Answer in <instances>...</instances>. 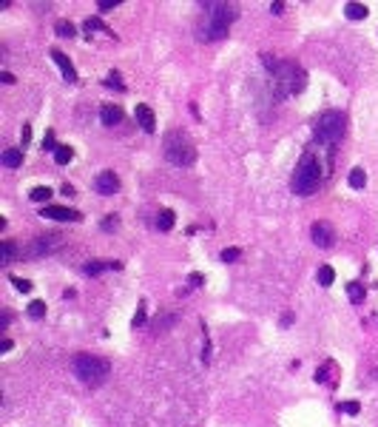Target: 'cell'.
I'll return each mask as SVG.
<instances>
[{
  "mask_svg": "<svg viewBox=\"0 0 378 427\" xmlns=\"http://www.w3.org/2000/svg\"><path fill=\"white\" fill-rule=\"evenodd\" d=\"M60 145L57 140H54V131H46V137H43V151H57Z\"/></svg>",
  "mask_w": 378,
  "mask_h": 427,
  "instance_id": "cell-28",
  "label": "cell"
},
{
  "mask_svg": "<svg viewBox=\"0 0 378 427\" xmlns=\"http://www.w3.org/2000/svg\"><path fill=\"white\" fill-rule=\"evenodd\" d=\"M270 12H273V15H282V12H285V3H282V0L270 3Z\"/></svg>",
  "mask_w": 378,
  "mask_h": 427,
  "instance_id": "cell-35",
  "label": "cell"
},
{
  "mask_svg": "<svg viewBox=\"0 0 378 427\" xmlns=\"http://www.w3.org/2000/svg\"><path fill=\"white\" fill-rule=\"evenodd\" d=\"M12 256H15V242H12V239H3V265H9Z\"/></svg>",
  "mask_w": 378,
  "mask_h": 427,
  "instance_id": "cell-26",
  "label": "cell"
},
{
  "mask_svg": "<svg viewBox=\"0 0 378 427\" xmlns=\"http://www.w3.org/2000/svg\"><path fill=\"white\" fill-rule=\"evenodd\" d=\"M106 86L117 88V91H125V83H122V80H120V74H117V72H111V74H108V77H106Z\"/></svg>",
  "mask_w": 378,
  "mask_h": 427,
  "instance_id": "cell-25",
  "label": "cell"
},
{
  "mask_svg": "<svg viewBox=\"0 0 378 427\" xmlns=\"http://www.w3.org/2000/svg\"><path fill=\"white\" fill-rule=\"evenodd\" d=\"M117 225H120V219H117V214H108V217L102 219V231H117Z\"/></svg>",
  "mask_w": 378,
  "mask_h": 427,
  "instance_id": "cell-30",
  "label": "cell"
},
{
  "mask_svg": "<svg viewBox=\"0 0 378 427\" xmlns=\"http://www.w3.org/2000/svg\"><path fill=\"white\" fill-rule=\"evenodd\" d=\"M72 159H74V148H72V145H60L57 151H54V162H57V166H68Z\"/></svg>",
  "mask_w": 378,
  "mask_h": 427,
  "instance_id": "cell-18",
  "label": "cell"
},
{
  "mask_svg": "<svg viewBox=\"0 0 378 427\" xmlns=\"http://www.w3.org/2000/svg\"><path fill=\"white\" fill-rule=\"evenodd\" d=\"M188 282H191L193 288H199V285H202V274H191V279H188Z\"/></svg>",
  "mask_w": 378,
  "mask_h": 427,
  "instance_id": "cell-37",
  "label": "cell"
},
{
  "mask_svg": "<svg viewBox=\"0 0 378 427\" xmlns=\"http://www.w3.org/2000/svg\"><path fill=\"white\" fill-rule=\"evenodd\" d=\"M54 31H57L60 37H68V40L77 35V29H74V23H72V20H57V23H54Z\"/></svg>",
  "mask_w": 378,
  "mask_h": 427,
  "instance_id": "cell-19",
  "label": "cell"
},
{
  "mask_svg": "<svg viewBox=\"0 0 378 427\" xmlns=\"http://www.w3.org/2000/svg\"><path fill=\"white\" fill-rule=\"evenodd\" d=\"M122 0H100V12H108V9H117Z\"/></svg>",
  "mask_w": 378,
  "mask_h": 427,
  "instance_id": "cell-34",
  "label": "cell"
},
{
  "mask_svg": "<svg viewBox=\"0 0 378 427\" xmlns=\"http://www.w3.org/2000/svg\"><path fill=\"white\" fill-rule=\"evenodd\" d=\"M321 171H324V166H321V159L316 157L313 151H304L299 159V166H296V171H293V191L299 196H310L316 188H319L321 182Z\"/></svg>",
  "mask_w": 378,
  "mask_h": 427,
  "instance_id": "cell-2",
  "label": "cell"
},
{
  "mask_svg": "<svg viewBox=\"0 0 378 427\" xmlns=\"http://www.w3.org/2000/svg\"><path fill=\"white\" fill-rule=\"evenodd\" d=\"M100 120H102V125H117L122 120V109L114 106V103H106L100 109Z\"/></svg>",
  "mask_w": 378,
  "mask_h": 427,
  "instance_id": "cell-12",
  "label": "cell"
},
{
  "mask_svg": "<svg viewBox=\"0 0 378 427\" xmlns=\"http://www.w3.org/2000/svg\"><path fill=\"white\" fill-rule=\"evenodd\" d=\"M134 117H136V123L143 125V131H148V134L157 131V117H154V111H151L145 103H140V106L134 109Z\"/></svg>",
  "mask_w": 378,
  "mask_h": 427,
  "instance_id": "cell-10",
  "label": "cell"
},
{
  "mask_svg": "<svg viewBox=\"0 0 378 427\" xmlns=\"http://www.w3.org/2000/svg\"><path fill=\"white\" fill-rule=\"evenodd\" d=\"M165 157L171 159L174 166H191L196 159V148L188 140L185 131H171L165 134Z\"/></svg>",
  "mask_w": 378,
  "mask_h": 427,
  "instance_id": "cell-6",
  "label": "cell"
},
{
  "mask_svg": "<svg viewBox=\"0 0 378 427\" xmlns=\"http://www.w3.org/2000/svg\"><path fill=\"white\" fill-rule=\"evenodd\" d=\"M0 80H3V83H9V86H12V83H15V74H12V72H0Z\"/></svg>",
  "mask_w": 378,
  "mask_h": 427,
  "instance_id": "cell-36",
  "label": "cell"
},
{
  "mask_svg": "<svg viewBox=\"0 0 378 427\" xmlns=\"http://www.w3.org/2000/svg\"><path fill=\"white\" fill-rule=\"evenodd\" d=\"M106 268H111V262H100V259H94V262H86V265H83V271H86L88 276H97V274H102Z\"/></svg>",
  "mask_w": 378,
  "mask_h": 427,
  "instance_id": "cell-22",
  "label": "cell"
},
{
  "mask_svg": "<svg viewBox=\"0 0 378 427\" xmlns=\"http://www.w3.org/2000/svg\"><path fill=\"white\" fill-rule=\"evenodd\" d=\"M347 297H350V302H353V305H361L364 297H367V290H364L361 282H347Z\"/></svg>",
  "mask_w": 378,
  "mask_h": 427,
  "instance_id": "cell-15",
  "label": "cell"
},
{
  "mask_svg": "<svg viewBox=\"0 0 378 427\" xmlns=\"http://www.w3.org/2000/svg\"><path fill=\"white\" fill-rule=\"evenodd\" d=\"M239 256H242L239 248H225V251H222V262H236Z\"/></svg>",
  "mask_w": 378,
  "mask_h": 427,
  "instance_id": "cell-29",
  "label": "cell"
},
{
  "mask_svg": "<svg viewBox=\"0 0 378 427\" xmlns=\"http://www.w3.org/2000/svg\"><path fill=\"white\" fill-rule=\"evenodd\" d=\"M344 15H347L350 20H364V17L370 15V9L364 6V3H347V6H344Z\"/></svg>",
  "mask_w": 378,
  "mask_h": 427,
  "instance_id": "cell-14",
  "label": "cell"
},
{
  "mask_svg": "<svg viewBox=\"0 0 378 427\" xmlns=\"http://www.w3.org/2000/svg\"><path fill=\"white\" fill-rule=\"evenodd\" d=\"M333 279H335V271L330 268V265H321L319 268V285L321 288H327V285H333Z\"/></svg>",
  "mask_w": 378,
  "mask_h": 427,
  "instance_id": "cell-23",
  "label": "cell"
},
{
  "mask_svg": "<svg viewBox=\"0 0 378 427\" xmlns=\"http://www.w3.org/2000/svg\"><path fill=\"white\" fill-rule=\"evenodd\" d=\"M140 325H145V305L136 308V313H134V327H140Z\"/></svg>",
  "mask_w": 378,
  "mask_h": 427,
  "instance_id": "cell-33",
  "label": "cell"
},
{
  "mask_svg": "<svg viewBox=\"0 0 378 427\" xmlns=\"http://www.w3.org/2000/svg\"><path fill=\"white\" fill-rule=\"evenodd\" d=\"M40 217L57 219V222H80V219H83V214H80V211H74V208H63V205H46Z\"/></svg>",
  "mask_w": 378,
  "mask_h": 427,
  "instance_id": "cell-8",
  "label": "cell"
},
{
  "mask_svg": "<svg viewBox=\"0 0 378 427\" xmlns=\"http://www.w3.org/2000/svg\"><path fill=\"white\" fill-rule=\"evenodd\" d=\"M31 203H49L51 200V188L49 185H37V188H31Z\"/></svg>",
  "mask_w": 378,
  "mask_h": 427,
  "instance_id": "cell-20",
  "label": "cell"
},
{
  "mask_svg": "<svg viewBox=\"0 0 378 427\" xmlns=\"http://www.w3.org/2000/svg\"><path fill=\"white\" fill-rule=\"evenodd\" d=\"M344 131H347V117L341 111H324L313 125V134L321 145H335L344 137Z\"/></svg>",
  "mask_w": 378,
  "mask_h": 427,
  "instance_id": "cell-5",
  "label": "cell"
},
{
  "mask_svg": "<svg viewBox=\"0 0 378 427\" xmlns=\"http://www.w3.org/2000/svg\"><path fill=\"white\" fill-rule=\"evenodd\" d=\"M26 311H29L31 319H43V316H46V302L35 299V302H29V308H26Z\"/></svg>",
  "mask_w": 378,
  "mask_h": 427,
  "instance_id": "cell-24",
  "label": "cell"
},
{
  "mask_svg": "<svg viewBox=\"0 0 378 427\" xmlns=\"http://www.w3.org/2000/svg\"><path fill=\"white\" fill-rule=\"evenodd\" d=\"M364 185H367L364 168H353V171H350V188H364Z\"/></svg>",
  "mask_w": 378,
  "mask_h": 427,
  "instance_id": "cell-21",
  "label": "cell"
},
{
  "mask_svg": "<svg viewBox=\"0 0 378 427\" xmlns=\"http://www.w3.org/2000/svg\"><path fill=\"white\" fill-rule=\"evenodd\" d=\"M51 60L60 65V72H63V77H65V83H77V72H74V65H72V60L65 57L60 49H51Z\"/></svg>",
  "mask_w": 378,
  "mask_h": 427,
  "instance_id": "cell-11",
  "label": "cell"
},
{
  "mask_svg": "<svg viewBox=\"0 0 378 427\" xmlns=\"http://www.w3.org/2000/svg\"><path fill=\"white\" fill-rule=\"evenodd\" d=\"M83 29H86L88 35H91V31H102V35H114V31L108 29V26H106V23L100 20V17H88V20L83 23Z\"/></svg>",
  "mask_w": 378,
  "mask_h": 427,
  "instance_id": "cell-17",
  "label": "cell"
},
{
  "mask_svg": "<svg viewBox=\"0 0 378 427\" xmlns=\"http://www.w3.org/2000/svg\"><path fill=\"white\" fill-rule=\"evenodd\" d=\"M0 159H3V166L6 168H20L23 166V151L20 148H6Z\"/></svg>",
  "mask_w": 378,
  "mask_h": 427,
  "instance_id": "cell-13",
  "label": "cell"
},
{
  "mask_svg": "<svg viewBox=\"0 0 378 427\" xmlns=\"http://www.w3.org/2000/svg\"><path fill=\"white\" fill-rule=\"evenodd\" d=\"M338 410H341V413H347V416H358L361 405H358V402H341V405H338Z\"/></svg>",
  "mask_w": 378,
  "mask_h": 427,
  "instance_id": "cell-27",
  "label": "cell"
},
{
  "mask_svg": "<svg viewBox=\"0 0 378 427\" xmlns=\"http://www.w3.org/2000/svg\"><path fill=\"white\" fill-rule=\"evenodd\" d=\"M94 191L102 196H111L120 191V177L114 174V171H100V174L94 177Z\"/></svg>",
  "mask_w": 378,
  "mask_h": 427,
  "instance_id": "cell-7",
  "label": "cell"
},
{
  "mask_svg": "<svg viewBox=\"0 0 378 427\" xmlns=\"http://www.w3.org/2000/svg\"><path fill=\"white\" fill-rule=\"evenodd\" d=\"M74 373H77L80 382L86 384H100L102 379L108 376V370H111V362L102 359V356H94V353H77L72 362Z\"/></svg>",
  "mask_w": 378,
  "mask_h": 427,
  "instance_id": "cell-4",
  "label": "cell"
},
{
  "mask_svg": "<svg viewBox=\"0 0 378 427\" xmlns=\"http://www.w3.org/2000/svg\"><path fill=\"white\" fill-rule=\"evenodd\" d=\"M310 237H313V242L319 248H330L335 242V231H333V225H330V222H313Z\"/></svg>",
  "mask_w": 378,
  "mask_h": 427,
  "instance_id": "cell-9",
  "label": "cell"
},
{
  "mask_svg": "<svg viewBox=\"0 0 378 427\" xmlns=\"http://www.w3.org/2000/svg\"><path fill=\"white\" fill-rule=\"evenodd\" d=\"M0 350H3V353H6V350H12V339H3V342H0Z\"/></svg>",
  "mask_w": 378,
  "mask_h": 427,
  "instance_id": "cell-38",
  "label": "cell"
},
{
  "mask_svg": "<svg viewBox=\"0 0 378 427\" xmlns=\"http://www.w3.org/2000/svg\"><path fill=\"white\" fill-rule=\"evenodd\" d=\"M20 143H23V148L31 143V125H23V131H20Z\"/></svg>",
  "mask_w": 378,
  "mask_h": 427,
  "instance_id": "cell-32",
  "label": "cell"
},
{
  "mask_svg": "<svg viewBox=\"0 0 378 427\" xmlns=\"http://www.w3.org/2000/svg\"><path fill=\"white\" fill-rule=\"evenodd\" d=\"M205 9V20L199 26V40H219L228 35V26L236 20V6L230 3H202Z\"/></svg>",
  "mask_w": 378,
  "mask_h": 427,
  "instance_id": "cell-1",
  "label": "cell"
},
{
  "mask_svg": "<svg viewBox=\"0 0 378 427\" xmlns=\"http://www.w3.org/2000/svg\"><path fill=\"white\" fill-rule=\"evenodd\" d=\"M12 282H15V288L20 290V293H29V290H31V282H29V279H20V276H12Z\"/></svg>",
  "mask_w": 378,
  "mask_h": 427,
  "instance_id": "cell-31",
  "label": "cell"
},
{
  "mask_svg": "<svg viewBox=\"0 0 378 427\" xmlns=\"http://www.w3.org/2000/svg\"><path fill=\"white\" fill-rule=\"evenodd\" d=\"M262 63L267 65V72L273 74V83L276 86H282V91H279V97L285 94H296V91H301L304 88V72H301L296 63H279V60H270V54H262Z\"/></svg>",
  "mask_w": 378,
  "mask_h": 427,
  "instance_id": "cell-3",
  "label": "cell"
},
{
  "mask_svg": "<svg viewBox=\"0 0 378 427\" xmlns=\"http://www.w3.org/2000/svg\"><path fill=\"white\" fill-rule=\"evenodd\" d=\"M174 217H177V214H174L171 208H162V211H159V217H157V228H159V231H171V228H174Z\"/></svg>",
  "mask_w": 378,
  "mask_h": 427,
  "instance_id": "cell-16",
  "label": "cell"
}]
</instances>
